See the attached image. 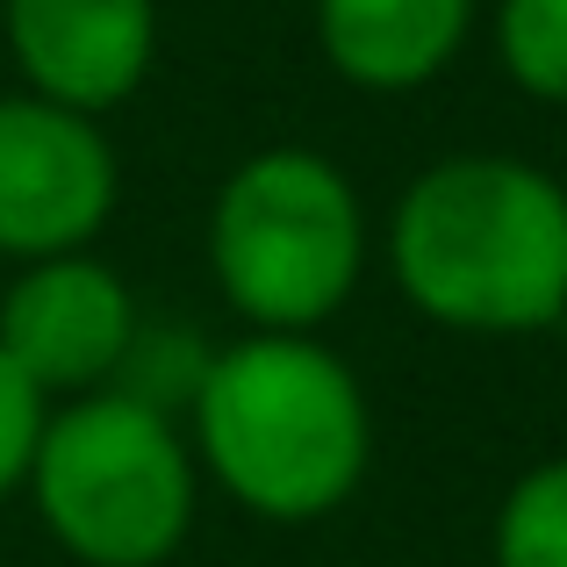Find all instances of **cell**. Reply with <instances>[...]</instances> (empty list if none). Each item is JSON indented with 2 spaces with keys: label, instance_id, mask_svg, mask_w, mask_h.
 Listing matches in <instances>:
<instances>
[{
  "label": "cell",
  "instance_id": "1",
  "mask_svg": "<svg viewBox=\"0 0 567 567\" xmlns=\"http://www.w3.org/2000/svg\"><path fill=\"white\" fill-rule=\"evenodd\" d=\"M402 302L460 338H532L567 317L560 173L511 152L431 158L388 216Z\"/></svg>",
  "mask_w": 567,
  "mask_h": 567
},
{
  "label": "cell",
  "instance_id": "2",
  "mask_svg": "<svg viewBox=\"0 0 567 567\" xmlns=\"http://www.w3.org/2000/svg\"><path fill=\"white\" fill-rule=\"evenodd\" d=\"M194 467L259 525H317L374 460V402L317 331H245L216 346L187 402Z\"/></svg>",
  "mask_w": 567,
  "mask_h": 567
},
{
  "label": "cell",
  "instance_id": "3",
  "mask_svg": "<svg viewBox=\"0 0 567 567\" xmlns=\"http://www.w3.org/2000/svg\"><path fill=\"white\" fill-rule=\"evenodd\" d=\"M22 488L43 532L80 567H166L202 511L187 424L123 388L58 402Z\"/></svg>",
  "mask_w": 567,
  "mask_h": 567
},
{
  "label": "cell",
  "instance_id": "4",
  "mask_svg": "<svg viewBox=\"0 0 567 567\" xmlns=\"http://www.w3.org/2000/svg\"><path fill=\"white\" fill-rule=\"evenodd\" d=\"M367 202L317 144H266L208 202V274L251 331H317L367 280Z\"/></svg>",
  "mask_w": 567,
  "mask_h": 567
},
{
  "label": "cell",
  "instance_id": "5",
  "mask_svg": "<svg viewBox=\"0 0 567 567\" xmlns=\"http://www.w3.org/2000/svg\"><path fill=\"white\" fill-rule=\"evenodd\" d=\"M123 202L109 130L43 94H0V259L94 251Z\"/></svg>",
  "mask_w": 567,
  "mask_h": 567
},
{
  "label": "cell",
  "instance_id": "6",
  "mask_svg": "<svg viewBox=\"0 0 567 567\" xmlns=\"http://www.w3.org/2000/svg\"><path fill=\"white\" fill-rule=\"evenodd\" d=\"M137 295L94 251L29 259L0 295V352L43 395H94L115 381L137 338Z\"/></svg>",
  "mask_w": 567,
  "mask_h": 567
},
{
  "label": "cell",
  "instance_id": "7",
  "mask_svg": "<svg viewBox=\"0 0 567 567\" xmlns=\"http://www.w3.org/2000/svg\"><path fill=\"white\" fill-rule=\"evenodd\" d=\"M22 94L115 115L158 65V0H0Z\"/></svg>",
  "mask_w": 567,
  "mask_h": 567
},
{
  "label": "cell",
  "instance_id": "8",
  "mask_svg": "<svg viewBox=\"0 0 567 567\" xmlns=\"http://www.w3.org/2000/svg\"><path fill=\"white\" fill-rule=\"evenodd\" d=\"M482 0H317L323 65L360 94H416L431 86L460 51H467Z\"/></svg>",
  "mask_w": 567,
  "mask_h": 567
},
{
  "label": "cell",
  "instance_id": "9",
  "mask_svg": "<svg viewBox=\"0 0 567 567\" xmlns=\"http://www.w3.org/2000/svg\"><path fill=\"white\" fill-rule=\"evenodd\" d=\"M488 567H567V453L525 467L496 503Z\"/></svg>",
  "mask_w": 567,
  "mask_h": 567
},
{
  "label": "cell",
  "instance_id": "10",
  "mask_svg": "<svg viewBox=\"0 0 567 567\" xmlns=\"http://www.w3.org/2000/svg\"><path fill=\"white\" fill-rule=\"evenodd\" d=\"M488 37L517 94L567 109V0H496Z\"/></svg>",
  "mask_w": 567,
  "mask_h": 567
},
{
  "label": "cell",
  "instance_id": "11",
  "mask_svg": "<svg viewBox=\"0 0 567 567\" xmlns=\"http://www.w3.org/2000/svg\"><path fill=\"white\" fill-rule=\"evenodd\" d=\"M208 360H216V346H208L194 323H137L123 367H115V388L137 395V402H152V410H166V416H187Z\"/></svg>",
  "mask_w": 567,
  "mask_h": 567
},
{
  "label": "cell",
  "instance_id": "12",
  "mask_svg": "<svg viewBox=\"0 0 567 567\" xmlns=\"http://www.w3.org/2000/svg\"><path fill=\"white\" fill-rule=\"evenodd\" d=\"M43 416H51V395L29 388V374L0 352V496H14L29 474V453L43 439Z\"/></svg>",
  "mask_w": 567,
  "mask_h": 567
},
{
  "label": "cell",
  "instance_id": "13",
  "mask_svg": "<svg viewBox=\"0 0 567 567\" xmlns=\"http://www.w3.org/2000/svg\"><path fill=\"white\" fill-rule=\"evenodd\" d=\"M560 194H567V173H560Z\"/></svg>",
  "mask_w": 567,
  "mask_h": 567
},
{
  "label": "cell",
  "instance_id": "14",
  "mask_svg": "<svg viewBox=\"0 0 567 567\" xmlns=\"http://www.w3.org/2000/svg\"><path fill=\"white\" fill-rule=\"evenodd\" d=\"M560 323H567V317H560Z\"/></svg>",
  "mask_w": 567,
  "mask_h": 567
}]
</instances>
